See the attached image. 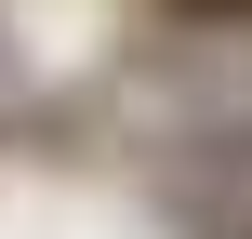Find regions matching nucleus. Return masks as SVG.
<instances>
[{"label":"nucleus","instance_id":"3","mask_svg":"<svg viewBox=\"0 0 252 239\" xmlns=\"http://www.w3.org/2000/svg\"><path fill=\"white\" fill-rule=\"evenodd\" d=\"M226 239H252V213H239V226H226Z\"/></svg>","mask_w":252,"mask_h":239},{"label":"nucleus","instance_id":"1","mask_svg":"<svg viewBox=\"0 0 252 239\" xmlns=\"http://www.w3.org/2000/svg\"><path fill=\"white\" fill-rule=\"evenodd\" d=\"M173 13H199V27H226V0H173Z\"/></svg>","mask_w":252,"mask_h":239},{"label":"nucleus","instance_id":"2","mask_svg":"<svg viewBox=\"0 0 252 239\" xmlns=\"http://www.w3.org/2000/svg\"><path fill=\"white\" fill-rule=\"evenodd\" d=\"M226 27H252V0H226Z\"/></svg>","mask_w":252,"mask_h":239}]
</instances>
